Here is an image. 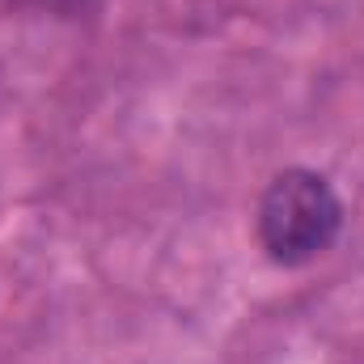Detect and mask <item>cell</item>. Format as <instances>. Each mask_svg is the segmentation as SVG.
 <instances>
[{
	"label": "cell",
	"mask_w": 364,
	"mask_h": 364,
	"mask_svg": "<svg viewBox=\"0 0 364 364\" xmlns=\"http://www.w3.org/2000/svg\"><path fill=\"white\" fill-rule=\"evenodd\" d=\"M343 229V203L326 174L292 166L279 170L255 208V233L275 267H305L322 259Z\"/></svg>",
	"instance_id": "1"
}]
</instances>
